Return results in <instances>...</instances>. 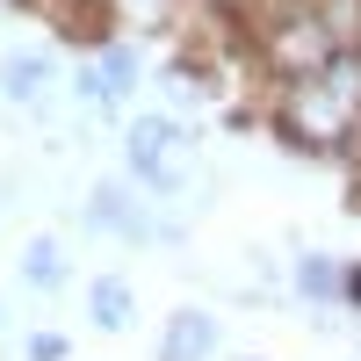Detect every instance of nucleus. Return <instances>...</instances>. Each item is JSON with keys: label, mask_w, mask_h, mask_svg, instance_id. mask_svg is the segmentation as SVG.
<instances>
[{"label": "nucleus", "mask_w": 361, "mask_h": 361, "mask_svg": "<svg viewBox=\"0 0 361 361\" xmlns=\"http://www.w3.org/2000/svg\"><path fill=\"white\" fill-rule=\"evenodd\" d=\"M209 347H217V318H202V311H180L166 325V354L159 361H202Z\"/></svg>", "instance_id": "39448f33"}, {"label": "nucleus", "mask_w": 361, "mask_h": 361, "mask_svg": "<svg viewBox=\"0 0 361 361\" xmlns=\"http://www.w3.org/2000/svg\"><path fill=\"white\" fill-rule=\"evenodd\" d=\"M58 354H66V347H58L51 333H37V340H29V361H58Z\"/></svg>", "instance_id": "9b49d317"}, {"label": "nucleus", "mask_w": 361, "mask_h": 361, "mask_svg": "<svg viewBox=\"0 0 361 361\" xmlns=\"http://www.w3.org/2000/svg\"><path fill=\"white\" fill-rule=\"evenodd\" d=\"M87 304H94V325H109V333H116V325H130V289L116 282V275H102Z\"/></svg>", "instance_id": "6e6552de"}, {"label": "nucleus", "mask_w": 361, "mask_h": 361, "mask_svg": "<svg viewBox=\"0 0 361 361\" xmlns=\"http://www.w3.org/2000/svg\"><path fill=\"white\" fill-rule=\"evenodd\" d=\"M296 282H304L311 296H325V289H333L340 275H333V267H325V260H304V275H296Z\"/></svg>", "instance_id": "9d476101"}, {"label": "nucleus", "mask_w": 361, "mask_h": 361, "mask_svg": "<svg viewBox=\"0 0 361 361\" xmlns=\"http://www.w3.org/2000/svg\"><path fill=\"white\" fill-rule=\"evenodd\" d=\"M333 51H340V37H333V22H325L318 8H289L275 29H267V58H275L289 80L325 73V66H333Z\"/></svg>", "instance_id": "f03ea898"}, {"label": "nucleus", "mask_w": 361, "mask_h": 361, "mask_svg": "<svg viewBox=\"0 0 361 361\" xmlns=\"http://www.w3.org/2000/svg\"><path fill=\"white\" fill-rule=\"evenodd\" d=\"M44 80H51V58H44V51H8V66H0V87H8L15 102H29Z\"/></svg>", "instance_id": "0eeeda50"}, {"label": "nucleus", "mask_w": 361, "mask_h": 361, "mask_svg": "<svg viewBox=\"0 0 361 361\" xmlns=\"http://www.w3.org/2000/svg\"><path fill=\"white\" fill-rule=\"evenodd\" d=\"M130 166L152 180V188H173L180 180V130L166 123V116H145V123H130Z\"/></svg>", "instance_id": "7ed1b4c3"}, {"label": "nucleus", "mask_w": 361, "mask_h": 361, "mask_svg": "<svg viewBox=\"0 0 361 361\" xmlns=\"http://www.w3.org/2000/svg\"><path fill=\"white\" fill-rule=\"evenodd\" d=\"M22 275H29V282H37V289H51L58 275H66V267H58V246H51V238H37V246H29V253H22Z\"/></svg>", "instance_id": "1a4fd4ad"}, {"label": "nucleus", "mask_w": 361, "mask_h": 361, "mask_svg": "<svg viewBox=\"0 0 361 361\" xmlns=\"http://www.w3.org/2000/svg\"><path fill=\"white\" fill-rule=\"evenodd\" d=\"M282 123H289V137H304V145H340L361 123V73L354 66H325L311 80H289Z\"/></svg>", "instance_id": "f257e3e1"}, {"label": "nucleus", "mask_w": 361, "mask_h": 361, "mask_svg": "<svg viewBox=\"0 0 361 361\" xmlns=\"http://www.w3.org/2000/svg\"><path fill=\"white\" fill-rule=\"evenodd\" d=\"M130 80H137V58H130V51H109L102 66H87V73H80V87H87L94 102H123V87H130Z\"/></svg>", "instance_id": "423d86ee"}, {"label": "nucleus", "mask_w": 361, "mask_h": 361, "mask_svg": "<svg viewBox=\"0 0 361 361\" xmlns=\"http://www.w3.org/2000/svg\"><path fill=\"white\" fill-rule=\"evenodd\" d=\"M354 296H361V275H354Z\"/></svg>", "instance_id": "f8f14e48"}, {"label": "nucleus", "mask_w": 361, "mask_h": 361, "mask_svg": "<svg viewBox=\"0 0 361 361\" xmlns=\"http://www.w3.org/2000/svg\"><path fill=\"white\" fill-rule=\"evenodd\" d=\"M29 8H37L58 37H80V44H94L102 29H109V8H102V0H29Z\"/></svg>", "instance_id": "20e7f679"}]
</instances>
